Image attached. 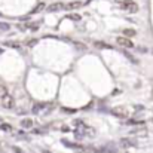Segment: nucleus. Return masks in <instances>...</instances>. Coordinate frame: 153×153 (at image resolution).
Returning a JSON list of instances; mask_svg holds the SVG:
<instances>
[{"instance_id":"f257e3e1","label":"nucleus","mask_w":153,"mask_h":153,"mask_svg":"<svg viewBox=\"0 0 153 153\" xmlns=\"http://www.w3.org/2000/svg\"><path fill=\"white\" fill-rule=\"evenodd\" d=\"M111 114H114L116 117H120V119H126L129 116V110L126 107H114L111 110Z\"/></svg>"},{"instance_id":"9b49d317","label":"nucleus","mask_w":153,"mask_h":153,"mask_svg":"<svg viewBox=\"0 0 153 153\" xmlns=\"http://www.w3.org/2000/svg\"><path fill=\"white\" fill-rule=\"evenodd\" d=\"M80 4H82L80 1H71V3L67 4V9H76V7H79Z\"/></svg>"},{"instance_id":"ddd939ff","label":"nucleus","mask_w":153,"mask_h":153,"mask_svg":"<svg viewBox=\"0 0 153 153\" xmlns=\"http://www.w3.org/2000/svg\"><path fill=\"white\" fill-rule=\"evenodd\" d=\"M0 129H3V131H6V132L12 131V128H10V125H9V123H1V125H0Z\"/></svg>"},{"instance_id":"7ed1b4c3","label":"nucleus","mask_w":153,"mask_h":153,"mask_svg":"<svg viewBox=\"0 0 153 153\" xmlns=\"http://www.w3.org/2000/svg\"><path fill=\"white\" fill-rule=\"evenodd\" d=\"M0 101H1V105H3L4 108H12V107H13V104H15V100H13V97L10 95V92H9V94H6L4 97H1V98H0Z\"/></svg>"},{"instance_id":"20e7f679","label":"nucleus","mask_w":153,"mask_h":153,"mask_svg":"<svg viewBox=\"0 0 153 153\" xmlns=\"http://www.w3.org/2000/svg\"><path fill=\"white\" fill-rule=\"evenodd\" d=\"M116 42H117V45H120L122 48H134L132 40H131V39H128L126 36H125V37H117V39H116Z\"/></svg>"},{"instance_id":"9d476101","label":"nucleus","mask_w":153,"mask_h":153,"mask_svg":"<svg viewBox=\"0 0 153 153\" xmlns=\"http://www.w3.org/2000/svg\"><path fill=\"white\" fill-rule=\"evenodd\" d=\"M123 34H125L126 37L135 36V30H132V28H125V30H123Z\"/></svg>"},{"instance_id":"423d86ee","label":"nucleus","mask_w":153,"mask_h":153,"mask_svg":"<svg viewBox=\"0 0 153 153\" xmlns=\"http://www.w3.org/2000/svg\"><path fill=\"white\" fill-rule=\"evenodd\" d=\"M62 7H64L62 3H52V4H49L46 9H48L49 12H56V10H59V9H62Z\"/></svg>"},{"instance_id":"6e6552de","label":"nucleus","mask_w":153,"mask_h":153,"mask_svg":"<svg viewBox=\"0 0 153 153\" xmlns=\"http://www.w3.org/2000/svg\"><path fill=\"white\" fill-rule=\"evenodd\" d=\"M21 126H22V128H25V129H28V128H31V126H33V120H31L30 117H25V119H22V120H21Z\"/></svg>"},{"instance_id":"4468645a","label":"nucleus","mask_w":153,"mask_h":153,"mask_svg":"<svg viewBox=\"0 0 153 153\" xmlns=\"http://www.w3.org/2000/svg\"><path fill=\"white\" fill-rule=\"evenodd\" d=\"M70 19H73V21H80V15H79V13H71V15H70Z\"/></svg>"},{"instance_id":"39448f33","label":"nucleus","mask_w":153,"mask_h":153,"mask_svg":"<svg viewBox=\"0 0 153 153\" xmlns=\"http://www.w3.org/2000/svg\"><path fill=\"white\" fill-rule=\"evenodd\" d=\"M120 146L123 149H129V147H134L135 146V141H132L131 138H122L120 140Z\"/></svg>"},{"instance_id":"f03ea898","label":"nucleus","mask_w":153,"mask_h":153,"mask_svg":"<svg viewBox=\"0 0 153 153\" xmlns=\"http://www.w3.org/2000/svg\"><path fill=\"white\" fill-rule=\"evenodd\" d=\"M120 7L123 9V10H126V12H129V13H137L138 12V4L135 3V1H128V3H123V4H120Z\"/></svg>"},{"instance_id":"1a4fd4ad","label":"nucleus","mask_w":153,"mask_h":153,"mask_svg":"<svg viewBox=\"0 0 153 153\" xmlns=\"http://www.w3.org/2000/svg\"><path fill=\"white\" fill-rule=\"evenodd\" d=\"M43 9H46V4L45 3H39L34 9H33V13H37V12H42Z\"/></svg>"},{"instance_id":"f8f14e48","label":"nucleus","mask_w":153,"mask_h":153,"mask_svg":"<svg viewBox=\"0 0 153 153\" xmlns=\"http://www.w3.org/2000/svg\"><path fill=\"white\" fill-rule=\"evenodd\" d=\"M6 94H9L7 88H6V86H3V85H0V98H1V97H4Z\"/></svg>"},{"instance_id":"2eb2a0df","label":"nucleus","mask_w":153,"mask_h":153,"mask_svg":"<svg viewBox=\"0 0 153 153\" xmlns=\"http://www.w3.org/2000/svg\"><path fill=\"white\" fill-rule=\"evenodd\" d=\"M116 3H119V4H123V3H128V1H132V0H114Z\"/></svg>"},{"instance_id":"0eeeda50","label":"nucleus","mask_w":153,"mask_h":153,"mask_svg":"<svg viewBox=\"0 0 153 153\" xmlns=\"http://www.w3.org/2000/svg\"><path fill=\"white\" fill-rule=\"evenodd\" d=\"M147 134V129L144 126L138 128V129H131V135H146Z\"/></svg>"}]
</instances>
